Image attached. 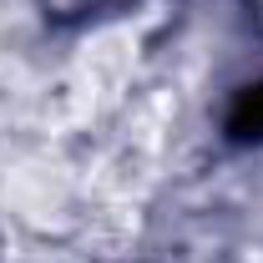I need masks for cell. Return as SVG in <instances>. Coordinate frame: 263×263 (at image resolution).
<instances>
[{"mask_svg":"<svg viewBox=\"0 0 263 263\" xmlns=\"http://www.w3.org/2000/svg\"><path fill=\"white\" fill-rule=\"evenodd\" d=\"M223 132H228L233 142H263V81L253 86H238L228 101V117H223Z\"/></svg>","mask_w":263,"mask_h":263,"instance_id":"1","label":"cell"}]
</instances>
